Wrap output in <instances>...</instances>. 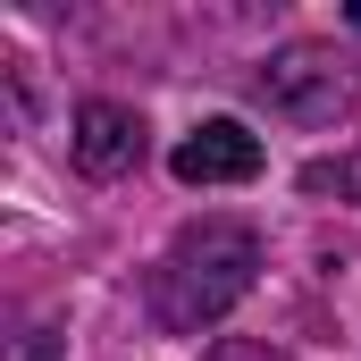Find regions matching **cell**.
Segmentation results:
<instances>
[{"label": "cell", "instance_id": "277c9868", "mask_svg": "<svg viewBox=\"0 0 361 361\" xmlns=\"http://www.w3.org/2000/svg\"><path fill=\"white\" fill-rule=\"evenodd\" d=\"M76 160H85L92 177H126L143 160V118L126 101H85L76 109Z\"/></svg>", "mask_w": 361, "mask_h": 361}, {"label": "cell", "instance_id": "5b68a950", "mask_svg": "<svg viewBox=\"0 0 361 361\" xmlns=\"http://www.w3.org/2000/svg\"><path fill=\"white\" fill-rule=\"evenodd\" d=\"M302 193H311V202H361V152H336V160H311V169H302Z\"/></svg>", "mask_w": 361, "mask_h": 361}, {"label": "cell", "instance_id": "8992f818", "mask_svg": "<svg viewBox=\"0 0 361 361\" xmlns=\"http://www.w3.org/2000/svg\"><path fill=\"white\" fill-rule=\"evenodd\" d=\"M210 361H277V353H261V345H219Z\"/></svg>", "mask_w": 361, "mask_h": 361}, {"label": "cell", "instance_id": "3957f363", "mask_svg": "<svg viewBox=\"0 0 361 361\" xmlns=\"http://www.w3.org/2000/svg\"><path fill=\"white\" fill-rule=\"evenodd\" d=\"M169 169H177V185H244V177H261V135L244 118H210L177 143Z\"/></svg>", "mask_w": 361, "mask_h": 361}, {"label": "cell", "instance_id": "52a82bcc", "mask_svg": "<svg viewBox=\"0 0 361 361\" xmlns=\"http://www.w3.org/2000/svg\"><path fill=\"white\" fill-rule=\"evenodd\" d=\"M353 25H361V0H353Z\"/></svg>", "mask_w": 361, "mask_h": 361}, {"label": "cell", "instance_id": "6da1fadb", "mask_svg": "<svg viewBox=\"0 0 361 361\" xmlns=\"http://www.w3.org/2000/svg\"><path fill=\"white\" fill-rule=\"evenodd\" d=\"M252 277H261V235L244 227V219H202V227H185L177 244L152 261V319L160 328H219L244 294H252Z\"/></svg>", "mask_w": 361, "mask_h": 361}, {"label": "cell", "instance_id": "7a4b0ae2", "mask_svg": "<svg viewBox=\"0 0 361 361\" xmlns=\"http://www.w3.org/2000/svg\"><path fill=\"white\" fill-rule=\"evenodd\" d=\"M261 101L277 118H294V126H328V118H345L361 101V76H353V59H336L328 42H286L261 68Z\"/></svg>", "mask_w": 361, "mask_h": 361}]
</instances>
